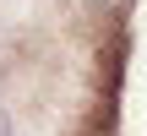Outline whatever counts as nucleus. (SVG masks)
<instances>
[{
    "instance_id": "obj_2",
    "label": "nucleus",
    "mask_w": 147,
    "mask_h": 136,
    "mask_svg": "<svg viewBox=\"0 0 147 136\" xmlns=\"http://www.w3.org/2000/svg\"><path fill=\"white\" fill-rule=\"evenodd\" d=\"M0 136H16V114H11L5 104H0Z\"/></svg>"
},
{
    "instance_id": "obj_1",
    "label": "nucleus",
    "mask_w": 147,
    "mask_h": 136,
    "mask_svg": "<svg viewBox=\"0 0 147 136\" xmlns=\"http://www.w3.org/2000/svg\"><path fill=\"white\" fill-rule=\"evenodd\" d=\"M87 5V16H93V33L104 38V33H120L125 27V16L136 11V0H82Z\"/></svg>"
}]
</instances>
